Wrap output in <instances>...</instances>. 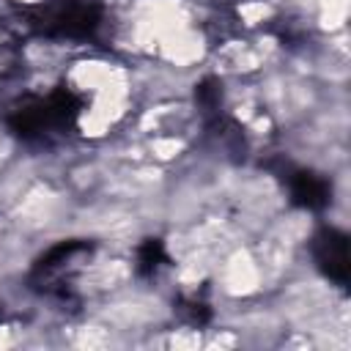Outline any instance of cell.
I'll list each match as a JSON object with an SVG mask.
<instances>
[{
	"label": "cell",
	"instance_id": "obj_1",
	"mask_svg": "<svg viewBox=\"0 0 351 351\" xmlns=\"http://www.w3.org/2000/svg\"><path fill=\"white\" fill-rule=\"evenodd\" d=\"M99 25V3L96 0H58V5L49 11L44 27L58 36L82 38L90 36Z\"/></svg>",
	"mask_w": 351,
	"mask_h": 351
},
{
	"label": "cell",
	"instance_id": "obj_2",
	"mask_svg": "<svg viewBox=\"0 0 351 351\" xmlns=\"http://www.w3.org/2000/svg\"><path fill=\"white\" fill-rule=\"evenodd\" d=\"M315 261L321 271L337 285L348 282V239L335 228H324L315 236Z\"/></svg>",
	"mask_w": 351,
	"mask_h": 351
},
{
	"label": "cell",
	"instance_id": "obj_3",
	"mask_svg": "<svg viewBox=\"0 0 351 351\" xmlns=\"http://www.w3.org/2000/svg\"><path fill=\"white\" fill-rule=\"evenodd\" d=\"M291 195H293V200H296L299 206L321 208V206H326V200H329V184H326L321 176L302 170V173H296V176L291 178Z\"/></svg>",
	"mask_w": 351,
	"mask_h": 351
},
{
	"label": "cell",
	"instance_id": "obj_4",
	"mask_svg": "<svg viewBox=\"0 0 351 351\" xmlns=\"http://www.w3.org/2000/svg\"><path fill=\"white\" fill-rule=\"evenodd\" d=\"M137 261H140V271H143V274H151V271L159 266V261H165V250H162V241H156V239H148V241L140 247V255H137Z\"/></svg>",
	"mask_w": 351,
	"mask_h": 351
}]
</instances>
